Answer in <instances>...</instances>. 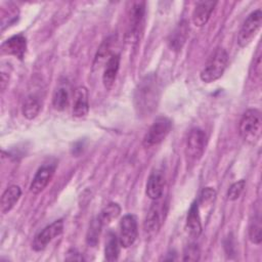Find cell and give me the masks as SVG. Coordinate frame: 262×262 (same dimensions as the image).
I'll return each mask as SVG.
<instances>
[{
    "mask_svg": "<svg viewBox=\"0 0 262 262\" xmlns=\"http://www.w3.org/2000/svg\"><path fill=\"white\" fill-rule=\"evenodd\" d=\"M67 260H79V261H81V260H83V257H82V255L78 252V251H76V250H70L69 252H68V257L66 258Z\"/></svg>",
    "mask_w": 262,
    "mask_h": 262,
    "instance_id": "cell-31",
    "label": "cell"
},
{
    "mask_svg": "<svg viewBox=\"0 0 262 262\" xmlns=\"http://www.w3.org/2000/svg\"><path fill=\"white\" fill-rule=\"evenodd\" d=\"M70 100L69 90L64 86H59L53 93L52 96V105L56 111H63Z\"/></svg>",
    "mask_w": 262,
    "mask_h": 262,
    "instance_id": "cell-22",
    "label": "cell"
},
{
    "mask_svg": "<svg viewBox=\"0 0 262 262\" xmlns=\"http://www.w3.org/2000/svg\"><path fill=\"white\" fill-rule=\"evenodd\" d=\"M119 68H120V55L114 53L106 61L103 70V74H102V83L106 89H110L113 87L119 72Z\"/></svg>",
    "mask_w": 262,
    "mask_h": 262,
    "instance_id": "cell-17",
    "label": "cell"
},
{
    "mask_svg": "<svg viewBox=\"0 0 262 262\" xmlns=\"http://www.w3.org/2000/svg\"><path fill=\"white\" fill-rule=\"evenodd\" d=\"M111 48H112V38H107L106 40H104L100 47L98 48V51L95 55V59H94V66H98L101 64L102 62H105L108 60V58L113 55L111 53Z\"/></svg>",
    "mask_w": 262,
    "mask_h": 262,
    "instance_id": "cell-26",
    "label": "cell"
},
{
    "mask_svg": "<svg viewBox=\"0 0 262 262\" xmlns=\"http://www.w3.org/2000/svg\"><path fill=\"white\" fill-rule=\"evenodd\" d=\"M102 225L103 224H102V222H101V220L99 219L98 216L91 221V223L89 225V228L87 230V234H86V243L89 246L94 247L98 243Z\"/></svg>",
    "mask_w": 262,
    "mask_h": 262,
    "instance_id": "cell-23",
    "label": "cell"
},
{
    "mask_svg": "<svg viewBox=\"0 0 262 262\" xmlns=\"http://www.w3.org/2000/svg\"><path fill=\"white\" fill-rule=\"evenodd\" d=\"M189 33L188 23L183 19L181 20L171 32L168 38V46L173 51H179L185 44Z\"/></svg>",
    "mask_w": 262,
    "mask_h": 262,
    "instance_id": "cell-13",
    "label": "cell"
},
{
    "mask_svg": "<svg viewBox=\"0 0 262 262\" xmlns=\"http://www.w3.org/2000/svg\"><path fill=\"white\" fill-rule=\"evenodd\" d=\"M207 136L200 128H193L189 131L185 142V156L189 162H198L206 148Z\"/></svg>",
    "mask_w": 262,
    "mask_h": 262,
    "instance_id": "cell-5",
    "label": "cell"
},
{
    "mask_svg": "<svg viewBox=\"0 0 262 262\" xmlns=\"http://www.w3.org/2000/svg\"><path fill=\"white\" fill-rule=\"evenodd\" d=\"M228 64V54L219 47L210 55L200 73V78L205 83H212L221 78Z\"/></svg>",
    "mask_w": 262,
    "mask_h": 262,
    "instance_id": "cell-3",
    "label": "cell"
},
{
    "mask_svg": "<svg viewBox=\"0 0 262 262\" xmlns=\"http://www.w3.org/2000/svg\"><path fill=\"white\" fill-rule=\"evenodd\" d=\"M253 73H251V77L254 75V81H260L261 79V72H262V66H261V52L260 49H258L257 54L255 55L254 64L252 66Z\"/></svg>",
    "mask_w": 262,
    "mask_h": 262,
    "instance_id": "cell-29",
    "label": "cell"
},
{
    "mask_svg": "<svg viewBox=\"0 0 262 262\" xmlns=\"http://www.w3.org/2000/svg\"><path fill=\"white\" fill-rule=\"evenodd\" d=\"M21 110H23L24 117L27 118L28 120H32L38 116L41 110V104L38 98H36L33 95H29L25 98Z\"/></svg>",
    "mask_w": 262,
    "mask_h": 262,
    "instance_id": "cell-21",
    "label": "cell"
},
{
    "mask_svg": "<svg viewBox=\"0 0 262 262\" xmlns=\"http://www.w3.org/2000/svg\"><path fill=\"white\" fill-rule=\"evenodd\" d=\"M121 213V208L117 203H110L107 204L103 210L101 211L100 215L98 216L101 220L102 224H106L112 222L114 219H116Z\"/></svg>",
    "mask_w": 262,
    "mask_h": 262,
    "instance_id": "cell-25",
    "label": "cell"
},
{
    "mask_svg": "<svg viewBox=\"0 0 262 262\" xmlns=\"http://www.w3.org/2000/svg\"><path fill=\"white\" fill-rule=\"evenodd\" d=\"M249 237L251 242L256 245H259L262 241V226H261V217L259 213H257L250 222Z\"/></svg>",
    "mask_w": 262,
    "mask_h": 262,
    "instance_id": "cell-24",
    "label": "cell"
},
{
    "mask_svg": "<svg viewBox=\"0 0 262 262\" xmlns=\"http://www.w3.org/2000/svg\"><path fill=\"white\" fill-rule=\"evenodd\" d=\"M89 101L88 90L84 86H79L74 92L73 101V116L76 118H83L88 114Z\"/></svg>",
    "mask_w": 262,
    "mask_h": 262,
    "instance_id": "cell-16",
    "label": "cell"
},
{
    "mask_svg": "<svg viewBox=\"0 0 262 262\" xmlns=\"http://www.w3.org/2000/svg\"><path fill=\"white\" fill-rule=\"evenodd\" d=\"M216 4H217V2H215V1L199 2L196 4V6L194 7V9L192 11V15H191L193 25L199 28L205 26L208 23Z\"/></svg>",
    "mask_w": 262,
    "mask_h": 262,
    "instance_id": "cell-15",
    "label": "cell"
},
{
    "mask_svg": "<svg viewBox=\"0 0 262 262\" xmlns=\"http://www.w3.org/2000/svg\"><path fill=\"white\" fill-rule=\"evenodd\" d=\"M215 196H216L215 189L212 187H206L203 189V191L201 193V203H203V204L211 203L212 201H214Z\"/></svg>",
    "mask_w": 262,
    "mask_h": 262,
    "instance_id": "cell-30",
    "label": "cell"
},
{
    "mask_svg": "<svg viewBox=\"0 0 262 262\" xmlns=\"http://www.w3.org/2000/svg\"><path fill=\"white\" fill-rule=\"evenodd\" d=\"M165 214H166L165 204L160 202L159 200L155 201V203L150 206L143 222L144 232L148 235H152L157 233L160 230L165 220Z\"/></svg>",
    "mask_w": 262,
    "mask_h": 262,
    "instance_id": "cell-7",
    "label": "cell"
},
{
    "mask_svg": "<svg viewBox=\"0 0 262 262\" xmlns=\"http://www.w3.org/2000/svg\"><path fill=\"white\" fill-rule=\"evenodd\" d=\"M262 24V11L257 9L250 13L248 17L243 23L238 35H237V44L241 47H246L251 43L257 32L259 31Z\"/></svg>",
    "mask_w": 262,
    "mask_h": 262,
    "instance_id": "cell-6",
    "label": "cell"
},
{
    "mask_svg": "<svg viewBox=\"0 0 262 262\" xmlns=\"http://www.w3.org/2000/svg\"><path fill=\"white\" fill-rule=\"evenodd\" d=\"M172 128V123L170 119L167 117H158L147 132L145 133L142 144L144 147H151L154 145H157L161 143L170 133Z\"/></svg>",
    "mask_w": 262,
    "mask_h": 262,
    "instance_id": "cell-4",
    "label": "cell"
},
{
    "mask_svg": "<svg viewBox=\"0 0 262 262\" xmlns=\"http://www.w3.org/2000/svg\"><path fill=\"white\" fill-rule=\"evenodd\" d=\"M119 229H120L119 241H120L121 247L125 249L131 247L136 241L137 233H138L136 218L131 214L125 215L120 221Z\"/></svg>",
    "mask_w": 262,
    "mask_h": 262,
    "instance_id": "cell-9",
    "label": "cell"
},
{
    "mask_svg": "<svg viewBox=\"0 0 262 262\" xmlns=\"http://www.w3.org/2000/svg\"><path fill=\"white\" fill-rule=\"evenodd\" d=\"M145 12V3L142 1L134 2L129 11V31L128 35L133 38L138 36Z\"/></svg>",
    "mask_w": 262,
    "mask_h": 262,
    "instance_id": "cell-12",
    "label": "cell"
},
{
    "mask_svg": "<svg viewBox=\"0 0 262 262\" xmlns=\"http://www.w3.org/2000/svg\"><path fill=\"white\" fill-rule=\"evenodd\" d=\"M160 97V87L157 77L152 74L145 76L135 88L134 107L139 116H148L157 107Z\"/></svg>",
    "mask_w": 262,
    "mask_h": 262,
    "instance_id": "cell-1",
    "label": "cell"
},
{
    "mask_svg": "<svg viewBox=\"0 0 262 262\" xmlns=\"http://www.w3.org/2000/svg\"><path fill=\"white\" fill-rule=\"evenodd\" d=\"M20 195H21V190L18 185L8 186L1 196V203H0L1 213L2 214L8 213L17 203Z\"/></svg>",
    "mask_w": 262,
    "mask_h": 262,
    "instance_id": "cell-19",
    "label": "cell"
},
{
    "mask_svg": "<svg viewBox=\"0 0 262 262\" xmlns=\"http://www.w3.org/2000/svg\"><path fill=\"white\" fill-rule=\"evenodd\" d=\"M120 241L119 237L114 232H108L105 247H104V257L107 261H115L118 259L120 254Z\"/></svg>",
    "mask_w": 262,
    "mask_h": 262,
    "instance_id": "cell-20",
    "label": "cell"
},
{
    "mask_svg": "<svg viewBox=\"0 0 262 262\" xmlns=\"http://www.w3.org/2000/svg\"><path fill=\"white\" fill-rule=\"evenodd\" d=\"M54 172L55 165L53 164H45L42 167H40L31 182L30 191L33 192L34 194H38L41 191H43L52 179Z\"/></svg>",
    "mask_w": 262,
    "mask_h": 262,
    "instance_id": "cell-10",
    "label": "cell"
},
{
    "mask_svg": "<svg viewBox=\"0 0 262 262\" xmlns=\"http://www.w3.org/2000/svg\"><path fill=\"white\" fill-rule=\"evenodd\" d=\"M63 230V221L61 219L55 220L50 225L44 227L34 238L32 248L37 251H43L48 244L53 241L55 237L60 235Z\"/></svg>",
    "mask_w": 262,
    "mask_h": 262,
    "instance_id": "cell-8",
    "label": "cell"
},
{
    "mask_svg": "<svg viewBox=\"0 0 262 262\" xmlns=\"http://www.w3.org/2000/svg\"><path fill=\"white\" fill-rule=\"evenodd\" d=\"M164 176L161 171H154L147 178L146 185H145V193L146 195L152 200L157 201L160 200L163 195L164 190Z\"/></svg>",
    "mask_w": 262,
    "mask_h": 262,
    "instance_id": "cell-14",
    "label": "cell"
},
{
    "mask_svg": "<svg viewBox=\"0 0 262 262\" xmlns=\"http://www.w3.org/2000/svg\"><path fill=\"white\" fill-rule=\"evenodd\" d=\"M262 118L257 108L247 110L239 121L238 131L243 140L249 144H255L261 137Z\"/></svg>",
    "mask_w": 262,
    "mask_h": 262,
    "instance_id": "cell-2",
    "label": "cell"
},
{
    "mask_svg": "<svg viewBox=\"0 0 262 262\" xmlns=\"http://www.w3.org/2000/svg\"><path fill=\"white\" fill-rule=\"evenodd\" d=\"M27 50V39L24 35L17 34L6 41L1 45V51L3 54L13 55L19 59H23Z\"/></svg>",
    "mask_w": 262,
    "mask_h": 262,
    "instance_id": "cell-11",
    "label": "cell"
},
{
    "mask_svg": "<svg viewBox=\"0 0 262 262\" xmlns=\"http://www.w3.org/2000/svg\"><path fill=\"white\" fill-rule=\"evenodd\" d=\"M200 249L196 244H189L185 247L183 252V261H199L200 260Z\"/></svg>",
    "mask_w": 262,
    "mask_h": 262,
    "instance_id": "cell-28",
    "label": "cell"
},
{
    "mask_svg": "<svg viewBox=\"0 0 262 262\" xmlns=\"http://www.w3.org/2000/svg\"><path fill=\"white\" fill-rule=\"evenodd\" d=\"M186 228L192 237H199L202 233V222L198 202H193L188 210L186 217Z\"/></svg>",
    "mask_w": 262,
    "mask_h": 262,
    "instance_id": "cell-18",
    "label": "cell"
},
{
    "mask_svg": "<svg viewBox=\"0 0 262 262\" xmlns=\"http://www.w3.org/2000/svg\"><path fill=\"white\" fill-rule=\"evenodd\" d=\"M245 186H246V181L244 179H241V180H237L236 182L232 183L230 185V187L228 188L227 190V199L229 201H235L237 200L241 194L243 193L244 189H245Z\"/></svg>",
    "mask_w": 262,
    "mask_h": 262,
    "instance_id": "cell-27",
    "label": "cell"
}]
</instances>
